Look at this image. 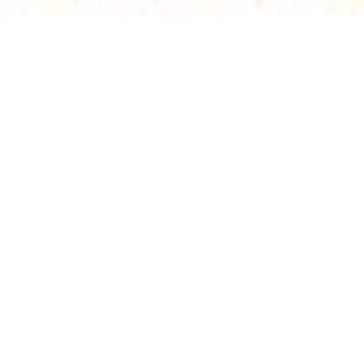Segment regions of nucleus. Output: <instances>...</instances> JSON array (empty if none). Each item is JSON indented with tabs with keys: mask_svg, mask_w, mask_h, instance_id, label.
Listing matches in <instances>:
<instances>
[{
	"mask_svg": "<svg viewBox=\"0 0 364 364\" xmlns=\"http://www.w3.org/2000/svg\"><path fill=\"white\" fill-rule=\"evenodd\" d=\"M343 8H357V0H343Z\"/></svg>",
	"mask_w": 364,
	"mask_h": 364,
	"instance_id": "f257e3e1",
	"label": "nucleus"
}]
</instances>
